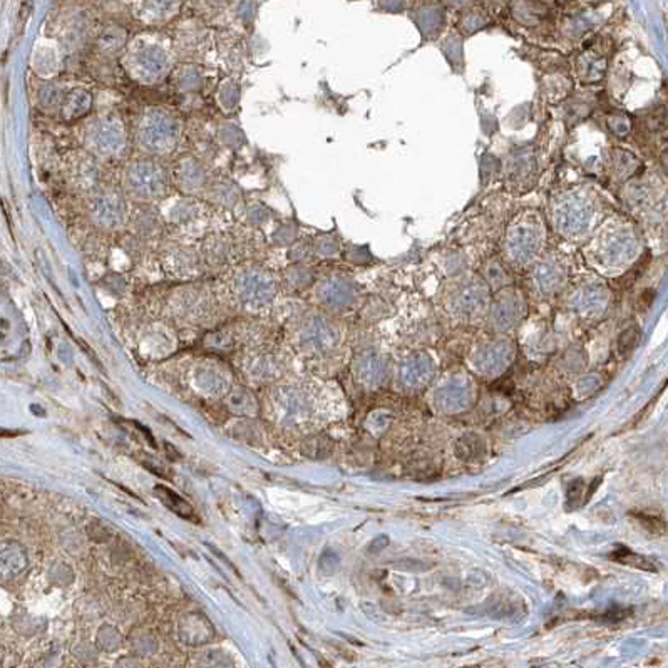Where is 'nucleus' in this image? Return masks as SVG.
<instances>
[{
    "label": "nucleus",
    "instance_id": "obj_2",
    "mask_svg": "<svg viewBox=\"0 0 668 668\" xmlns=\"http://www.w3.org/2000/svg\"><path fill=\"white\" fill-rule=\"evenodd\" d=\"M591 218H593V205L588 198L578 196V194H572L561 200L555 210L558 230L568 236L583 233L590 226Z\"/></svg>",
    "mask_w": 668,
    "mask_h": 668
},
{
    "label": "nucleus",
    "instance_id": "obj_9",
    "mask_svg": "<svg viewBox=\"0 0 668 668\" xmlns=\"http://www.w3.org/2000/svg\"><path fill=\"white\" fill-rule=\"evenodd\" d=\"M486 297H488L486 289L483 285H479V283L464 285L463 289H459L458 293H456V310L464 315L476 314V312L481 310V307L486 305Z\"/></svg>",
    "mask_w": 668,
    "mask_h": 668
},
{
    "label": "nucleus",
    "instance_id": "obj_18",
    "mask_svg": "<svg viewBox=\"0 0 668 668\" xmlns=\"http://www.w3.org/2000/svg\"><path fill=\"white\" fill-rule=\"evenodd\" d=\"M14 435H19V433H8V430L0 429V437H14Z\"/></svg>",
    "mask_w": 668,
    "mask_h": 668
},
{
    "label": "nucleus",
    "instance_id": "obj_1",
    "mask_svg": "<svg viewBox=\"0 0 668 668\" xmlns=\"http://www.w3.org/2000/svg\"><path fill=\"white\" fill-rule=\"evenodd\" d=\"M177 126L171 116L163 111H151L139 126V141L156 153H164L175 146Z\"/></svg>",
    "mask_w": 668,
    "mask_h": 668
},
{
    "label": "nucleus",
    "instance_id": "obj_6",
    "mask_svg": "<svg viewBox=\"0 0 668 668\" xmlns=\"http://www.w3.org/2000/svg\"><path fill=\"white\" fill-rule=\"evenodd\" d=\"M539 248V230L535 225H518L507 240V250L518 263H528Z\"/></svg>",
    "mask_w": 668,
    "mask_h": 668
},
{
    "label": "nucleus",
    "instance_id": "obj_12",
    "mask_svg": "<svg viewBox=\"0 0 668 668\" xmlns=\"http://www.w3.org/2000/svg\"><path fill=\"white\" fill-rule=\"evenodd\" d=\"M94 215L103 225L114 226L121 223L122 217H124V206H122L121 198L117 194H104V196H101L96 203Z\"/></svg>",
    "mask_w": 668,
    "mask_h": 668
},
{
    "label": "nucleus",
    "instance_id": "obj_15",
    "mask_svg": "<svg viewBox=\"0 0 668 668\" xmlns=\"http://www.w3.org/2000/svg\"><path fill=\"white\" fill-rule=\"evenodd\" d=\"M607 302V291H604L602 286H585L574 295V307L581 312H595L598 308H602Z\"/></svg>",
    "mask_w": 668,
    "mask_h": 668
},
{
    "label": "nucleus",
    "instance_id": "obj_4",
    "mask_svg": "<svg viewBox=\"0 0 668 668\" xmlns=\"http://www.w3.org/2000/svg\"><path fill=\"white\" fill-rule=\"evenodd\" d=\"M236 293L247 305L260 307L270 302L275 295V283L268 275L256 272H247L236 282Z\"/></svg>",
    "mask_w": 668,
    "mask_h": 668
},
{
    "label": "nucleus",
    "instance_id": "obj_8",
    "mask_svg": "<svg viewBox=\"0 0 668 668\" xmlns=\"http://www.w3.org/2000/svg\"><path fill=\"white\" fill-rule=\"evenodd\" d=\"M166 56L161 49L146 48L134 54L133 71L141 81H154L166 69Z\"/></svg>",
    "mask_w": 668,
    "mask_h": 668
},
{
    "label": "nucleus",
    "instance_id": "obj_3",
    "mask_svg": "<svg viewBox=\"0 0 668 668\" xmlns=\"http://www.w3.org/2000/svg\"><path fill=\"white\" fill-rule=\"evenodd\" d=\"M128 184L138 196L153 198L163 191L164 175L154 163L138 161L128 169Z\"/></svg>",
    "mask_w": 668,
    "mask_h": 668
},
{
    "label": "nucleus",
    "instance_id": "obj_11",
    "mask_svg": "<svg viewBox=\"0 0 668 668\" xmlns=\"http://www.w3.org/2000/svg\"><path fill=\"white\" fill-rule=\"evenodd\" d=\"M355 295H357L355 286L350 282L342 280V278H332V280L325 282L324 285L320 286V297H322L324 302H327L328 305H349L355 298Z\"/></svg>",
    "mask_w": 668,
    "mask_h": 668
},
{
    "label": "nucleus",
    "instance_id": "obj_5",
    "mask_svg": "<svg viewBox=\"0 0 668 668\" xmlns=\"http://www.w3.org/2000/svg\"><path fill=\"white\" fill-rule=\"evenodd\" d=\"M637 252V240L630 231L618 230L604 236L600 248L602 261L608 266H618L627 263L633 253Z\"/></svg>",
    "mask_w": 668,
    "mask_h": 668
},
{
    "label": "nucleus",
    "instance_id": "obj_14",
    "mask_svg": "<svg viewBox=\"0 0 668 668\" xmlns=\"http://www.w3.org/2000/svg\"><path fill=\"white\" fill-rule=\"evenodd\" d=\"M535 277H536V283H538V286L541 290H543V291H553L561 285V282H563V277H565V272H563V268H561L560 263L548 260V261H543V263L538 266Z\"/></svg>",
    "mask_w": 668,
    "mask_h": 668
},
{
    "label": "nucleus",
    "instance_id": "obj_13",
    "mask_svg": "<svg viewBox=\"0 0 668 668\" xmlns=\"http://www.w3.org/2000/svg\"><path fill=\"white\" fill-rule=\"evenodd\" d=\"M154 494L158 496V500L161 501L169 511H173V513L181 516L183 519H188V521H193V523L200 521L196 513H194L193 506L189 504L188 501H184L181 496H177V494L173 491V489L166 488V486H156Z\"/></svg>",
    "mask_w": 668,
    "mask_h": 668
},
{
    "label": "nucleus",
    "instance_id": "obj_17",
    "mask_svg": "<svg viewBox=\"0 0 668 668\" xmlns=\"http://www.w3.org/2000/svg\"><path fill=\"white\" fill-rule=\"evenodd\" d=\"M387 544H389V538H386V536H379V538H375L374 543L370 544V551L377 553L382 548H386Z\"/></svg>",
    "mask_w": 668,
    "mask_h": 668
},
{
    "label": "nucleus",
    "instance_id": "obj_7",
    "mask_svg": "<svg viewBox=\"0 0 668 668\" xmlns=\"http://www.w3.org/2000/svg\"><path fill=\"white\" fill-rule=\"evenodd\" d=\"M89 141L99 154H114L124 145V133L117 121L101 119L91 128Z\"/></svg>",
    "mask_w": 668,
    "mask_h": 668
},
{
    "label": "nucleus",
    "instance_id": "obj_16",
    "mask_svg": "<svg viewBox=\"0 0 668 668\" xmlns=\"http://www.w3.org/2000/svg\"><path fill=\"white\" fill-rule=\"evenodd\" d=\"M89 108H91V96H87L84 91H73L67 96L62 112L66 117L73 119V117L82 116Z\"/></svg>",
    "mask_w": 668,
    "mask_h": 668
},
{
    "label": "nucleus",
    "instance_id": "obj_10",
    "mask_svg": "<svg viewBox=\"0 0 668 668\" xmlns=\"http://www.w3.org/2000/svg\"><path fill=\"white\" fill-rule=\"evenodd\" d=\"M521 298L516 291H504V293L500 295L498 302L494 303L493 308V317L494 322L501 327H509L513 325L518 317L521 315Z\"/></svg>",
    "mask_w": 668,
    "mask_h": 668
}]
</instances>
